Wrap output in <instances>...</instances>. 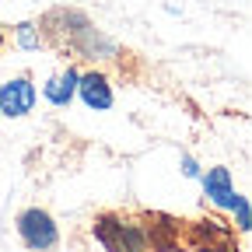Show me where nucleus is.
<instances>
[{"instance_id":"1","label":"nucleus","mask_w":252,"mask_h":252,"mask_svg":"<svg viewBox=\"0 0 252 252\" xmlns=\"http://www.w3.org/2000/svg\"><path fill=\"white\" fill-rule=\"evenodd\" d=\"M18 235L32 252H49L60 242V231L53 224V217L46 210H39V207H28V210L18 214Z\"/></svg>"},{"instance_id":"2","label":"nucleus","mask_w":252,"mask_h":252,"mask_svg":"<svg viewBox=\"0 0 252 252\" xmlns=\"http://www.w3.org/2000/svg\"><path fill=\"white\" fill-rule=\"evenodd\" d=\"M35 98H39V91H35V84L28 77H11L7 84H0V116L21 119V116L32 112Z\"/></svg>"},{"instance_id":"3","label":"nucleus","mask_w":252,"mask_h":252,"mask_svg":"<svg viewBox=\"0 0 252 252\" xmlns=\"http://www.w3.org/2000/svg\"><path fill=\"white\" fill-rule=\"evenodd\" d=\"M77 94H81V102L91 109V112H105V109H112V88H109V81L102 77V74H84V77H77Z\"/></svg>"},{"instance_id":"4","label":"nucleus","mask_w":252,"mask_h":252,"mask_svg":"<svg viewBox=\"0 0 252 252\" xmlns=\"http://www.w3.org/2000/svg\"><path fill=\"white\" fill-rule=\"evenodd\" d=\"M203 189H207V200L217 203V207H235L238 193H235V186H231V172L228 168H210L203 175Z\"/></svg>"},{"instance_id":"5","label":"nucleus","mask_w":252,"mask_h":252,"mask_svg":"<svg viewBox=\"0 0 252 252\" xmlns=\"http://www.w3.org/2000/svg\"><path fill=\"white\" fill-rule=\"evenodd\" d=\"M77 70L74 67H67L60 77H53V81H46V88H42V94H46V102L49 105H56V109H67L74 98H77Z\"/></svg>"},{"instance_id":"6","label":"nucleus","mask_w":252,"mask_h":252,"mask_svg":"<svg viewBox=\"0 0 252 252\" xmlns=\"http://www.w3.org/2000/svg\"><path fill=\"white\" fill-rule=\"evenodd\" d=\"M18 46L28 49V53H32V49H39V32H35V25H28V21L18 25Z\"/></svg>"},{"instance_id":"7","label":"nucleus","mask_w":252,"mask_h":252,"mask_svg":"<svg viewBox=\"0 0 252 252\" xmlns=\"http://www.w3.org/2000/svg\"><path fill=\"white\" fill-rule=\"evenodd\" d=\"M231 210L238 214V228H242V231H249V228H252V214H249V200H245V196H238Z\"/></svg>"},{"instance_id":"8","label":"nucleus","mask_w":252,"mask_h":252,"mask_svg":"<svg viewBox=\"0 0 252 252\" xmlns=\"http://www.w3.org/2000/svg\"><path fill=\"white\" fill-rule=\"evenodd\" d=\"M182 172H186V179H200V165L189 154H182Z\"/></svg>"},{"instance_id":"9","label":"nucleus","mask_w":252,"mask_h":252,"mask_svg":"<svg viewBox=\"0 0 252 252\" xmlns=\"http://www.w3.org/2000/svg\"><path fill=\"white\" fill-rule=\"evenodd\" d=\"M0 46H4V28H0Z\"/></svg>"}]
</instances>
